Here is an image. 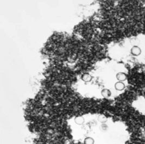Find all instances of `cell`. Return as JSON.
I'll use <instances>...</instances> for the list:
<instances>
[{
	"label": "cell",
	"mask_w": 145,
	"mask_h": 144,
	"mask_svg": "<svg viewBox=\"0 0 145 144\" xmlns=\"http://www.w3.org/2000/svg\"><path fill=\"white\" fill-rule=\"evenodd\" d=\"M131 54L134 57H138L141 54V49L138 46H133L130 50Z\"/></svg>",
	"instance_id": "cell-1"
},
{
	"label": "cell",
	"mask_w": 145,
	"mask_h": 144,
	"mask_svg": "<svg viewBox=\"0 0 145 144\" xmlns=\"http://www.w3.org/2000/svg\"><path fill=\"white\" fill-rule=\"evenodd\" d=\"M116 79L119 80V81L123 82L127 80V74L123 72H119L116 74Z\"/></svg>",
	"instance_id": "cell-2"
},
{
	"label": "cell",
	"mask_w": 145,
	"mask_h": 144,
	"mask_svg": "<svg viewBox=\"0 0 145 144\" xmlns=\"http://www.w3.org/2000/svg\"><path fill=\"white\" fill-rule=\"evenodd\" d=\"M125 87L124 83L123 82L118 81L115 84V88L116 91H122Z\"/></svg>",
	"instance_id": "cell-3"
},
{
	"label": "cell",
	"mask_w": 145,
	"mask_h": 144,
	"mask_svg": "<svg viewBox=\"0 0 145 144\" xmlns=\"http://www.w3.org/2000/svg\"><path fill=\"white\" fill-rule=\"evenodd\" d=\"M101 94L103 97L108 98V97H109L111 96V92L109 89L104 88V89H103L101 91Z\"/></svg>",
	"instance_id": "cell-4"
},
{
	"label": "cell",
	"mask_w": 145,
	"mask_h": 144,
	"mask_svg": "<svg viewBox=\"0 0 145 144\" xmlns=\"http://www.w3.org/2000/svg\"><path fill=\"white\" fill-rule=\"evenodd\" d=\"M91 79H92V77L90 75V74H89V73H84L82 76V80L85 82H90L91 80Z\"/></svg>",
	"instance_id": "cell-5"
},
{
	"label": "cell",
	"mask_w": 145,
	"mask_h": 144,
	"mask_svg": "<svg viewBox=\"0 0 145 144\" xmlns=\"http://www.w3.org/2000/svg\"><path fill=\"white\" fill-rule=\"evenodd\" d=\"M84 121H85V120L82 116H77L74 118V122L77 125H82L84 124Z\"/></svg>",
	"instance_id": "cell-6"
},
{
	"label": "cell",
	"mask_w": 145,
	"mask_h": 144,
	"mask_svg": "<svg viewBox=\"0 0 145 144\" xmlns=\"http://www.w3.org/2000/svg\"><path fill=\"white\" fill-rule=\"evenodd\" d=\"M95 140L91 137H86L84 140V144H94Z\"/></svg>",
	"instance_id": "cell-7"
},
{
	"label": "cell",
	"mask_w": 145,
	"mask_h": 144,
	"mask_svg": "<svg viewBox=\"0 0 145 144\" xmlns=\"http://www.w3.org/2000/svg\"><path fill=\"white\" fill-rule=\"evenodd\" d=\"M98 120H99V122L101 123H105L107 121L108 119L104 115L101 114L99 116V117H98Z\"/></svg>",
	"instance_id": "cell-8"
},
{
	"label": "cell",
	"mask_w": 145,
	"mask_h": 144,
	"mask_svg": "<svg viewBox=\"0 0 145 144\" xmlns=\"http://www.w3.org/2000/svg\"><path fill=\"white\" fill-rule=\"evenodd\" d=\"M144 99H145V92H144Z\"/></svg>",
	"instance_id": "cell-9"
}]
</instances>
